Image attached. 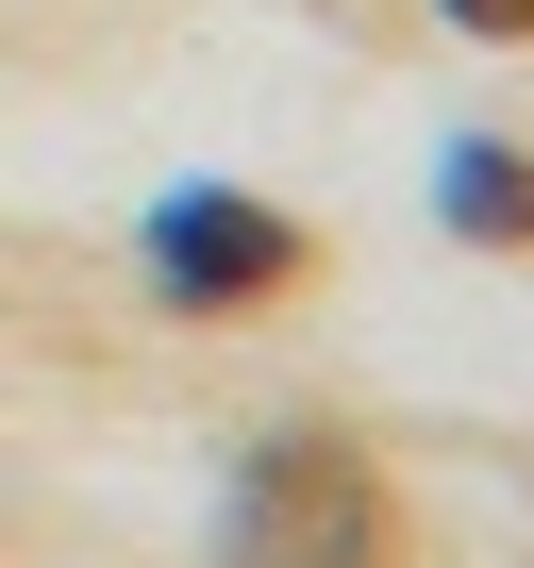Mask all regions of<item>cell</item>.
Wrapping results in <instances>:
<instances>
[{"mask_svg":"<svg viewBox=\"0 0 534 568\" xmlns=\"http://www.w3.org/2000/svg\"><path fill=\"white\" fill-rule=\"evenodd\" d=\"M234 568H384V485L335 452V435H267L234 468V518H217Z\"/></svg>","mask_w":534,"mask_h":568,"instance_id":"6da1fadb","label":"cell"},{"mask_svg":"<svg viewBox=\"0 0 534 568\" xmlns=\"http://www.w3.org/2000/svg\"><path fill=\"white\" fill-rule=\"evenodd\" d=\"M151 284H167L184 318H217V302L301 284V234L267 217V201H234V184H184V201H151Z\"/></svg>","mask_w":534,"mask_h":568,"instance_id":"7a4b0ae2","label":"cell"},{"mask_svg":"<svg viewBox=\"0 0 534 568\" xmlns=\"http://www.w3.org/2000/svg\"><path fill=\"white\" fill-rule=\"evenodd\" d=\"M451 234H484V251H534V151H451Z\"/></svg>","mask_w":534,"mask_h":568,"instance_id":"3957f363","label":"cell"},{"mask_svg":"<svg viewBox=\"0 0 534 568\" xmlns=\"http://www.w3.org/2000/svg\"><path fill=\"white\" fill-rule=\"evenodd\" d=\"M451 18H468V34H501V51H517V34H534V0H451Z\"/></svg>","mask_w":534,"mask_h":568,"instance_id":"277c9868","label":"cell"}]
</instances>
